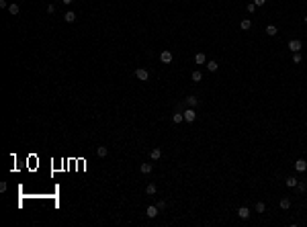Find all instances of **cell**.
I'll return each mask as SVG.
<instances>
[{"instance_id": "cell-19", "label": "cell", "mask_w": 307, "mask_h": 227, "mask_svg": "<svg viewBox=\"0 0 307 227\" xmlns=\"http://www.w3.org/2000/svg\"><path fill=\"white\" fill-rule=\"evenodd\" d=\"M289 207H291V198H287V196L281 198V209H289Z\"/></svg>"}, {"instance_id": "cell-12", "label": "cell", "mask_w": 307, "mask_h": 227, "mask_svg": "<svg viewBox=\"0 0 307 227\" xmlns=\"http://www.w3.org/2000/svg\"><path fill=\"white\" fill-rule=\"evenodd\" d=\"M64 19H66L68 23H74V21H76V12H74V10H68V12L64 14Z\"/></svg>"}, {"instance_id": "cell-18", "label": "cell", "mask_w": 307, "mask_h": 227, "mask_svg": "<svg viewBox=\"0 0 307 227\" xmlns=\"http://www.w3.org/2000/svg\"><path fill=\"white\" fill-rule=\"evenodd\" d=\"M156 192H158L156 184H147V186H145V194H156Z\"/></svg>"}, {"instance_id": "cell-30", "label": "cell", "mask_w": 307, "mask_h": 227, "mask_svg": "<svg viewBox=\"0 0 307 227\" xmlns=\"http://www.w3.org/2000/svg\"><path fill=\"white\" fill-rule=\"evenodd\" d=\"M303 21H305V25H307V16H303Z\"/></svg>"}, {"instance_id": "cell-10", "label": "cell", "mask_w": 307, "mask_h": 227, "mask_svg": "<svg viewBox=\"0 0 307 227\" xmlns=\"http://www.w3.org/2000/svg\"><path fill=\"white\" fill-rule=\"evenodd\" d=\"M172 121H174L176 125H178V123H182V121H184V115H182L180 111H176L174 115H172Z\"/></svg>"}, {"instance_id": "cell-24", "label": "cell", "mask_w": 307, "mask_h": 227, "mask_svg": "<svg viewBox=\"0 0 307 227\" xmlns=\"http://www.w3.org/2000/svg\"><path fill=\"white\" fill-rule=\"evenodd\" d=\"M297 190H299V192H305V190H307V184H305V182H297Z\"/></svg>"}, {"instance_id": "cell-26", "label": "cell", "mask_w": 307, "mask_h": 227, "mask_svg": "<svg viewBox=\"0 0 307 227\" xmlns=\"http://www.w3.org/2000/svg\"><path fill=\"white\" fill-rule=\"evenodd\" d=\"M156 205H158V209H160V211H164V209H166V203H164V201H158Z\"/></svg>"}, {"instance_id": "cell-28", "label": "cell", "mask_w": 307, "mask_h": 227, "mask_svg": "<svg viewBox=\"0 0 307 227\" xmlns=\"http://www.w3.org/2000/svg\"><path fill=\"white\" fill-rule=\"evenodd\" d=\"M254 4H256V6H264V4H266V0H254Z\"/></svg>"}, {"instance_id": "cell-21", "label": "cell", "mask_w": 307, "mask_h": 227, "mask_svg": "<svg viewBox=\"0 0 307 227\" xmlns=\"http://www.w3.org/2000/svg\"><path fill=\"white\" fill-rule=\"evenodd\" d=\"M193 80H195V82H201V80H203V74H201L199 70H195V72H193Z\"/></svg>"}, {"instance_id": "cell-15", "label": "cell", "mask_w": 307, "mask_h": 227, "mask_svg": "<svg viewBox=\"0 0 307 227\" xmlns=\"http://www.w3.org/2000/svg\"><path fill=\"white\" fill-rule=\"evenodd\" d=\"M205 61H207L205 53H197V55H195V64H199V66H201V64H205Z\"/></svg>"}, {"instance_id": "cell-16", "label": "cell", "mask_w": 307, "mask_h": 227, "mask_svg": "<svg viewBox=\"0 0 307 227\" xmlns=\"http://www.w3.org/2000/svg\"><path fill=\"white\" fill-rule=\"evenodd\" d=\"M150 156H152V160H160V158H162V149H160V147H156V149H152V153H150Z\"/></svg>"}, {"instance_id": "cell-23", "label": "cell", "mask_w": 307, "mask_h": 227, "mask_svg": "<svg viewBox=\"0 0 307 227\" xmlns=\"http://www.w3.org/2000/svg\"><path fill=\"white\" fill-rule=\"evenodd\" d=\"M266 211V205L264 203H256V213H264Z\"/></svg>"}, {"instance_id": "cell-13", "label": "cell", "mask_w": 307, "mask_h": 227, "mask_svg": "<svg viewBox=\"0 0 307 227\" xmlns=\"http://www.w3.org/2000/svg\"><path fill=\"white\" fill-rule=\"evenodd\" d=\"M240 27H242V31H248V29L252 27V21H250V19H242V23H240Z\"/></svg>"}, {"instance_id": "cell-7", "label": "cell", "mask_w": 307, "mask_h": 227, "mask_svg": "<svg viewBox=\"0 0 307 227\" xmlns=\"http://www.w3.org/2000/svg\"><path fill=\"white\" fill-rule=\"evenodd\" d=\"M184 102H186V106H190V109H195L199 100H197V96H186V100H184Z\"/></svg>"}, {"instance_id": "cell-27", "label": "cell", "mask_w": 307, "mask_h": 227, "mask_svg": "<svg viewBox=\"0 0 307 227\" xmlns=\"http://www.w3.org/2000/svg\"><path fill=\"white\" fill-rule=\"evenodd\" d=\"M254 10H256V4H254V2H252V4H248V12H254Z\"/></svg>"}, {"instance_id": "cell-22", "label": "cell", "mask_w": 307, "mask_h": 227, "mask_svg": "<svg viewBox=\"0 0 307 227\" xmlns=\"http://www.w3.org/2000/svg\"><path fill=\"white\" fill-rule=\"evenodd\" d=\"M96 153H98V156H100V158H104V156H107V153H109V149H107V147H104V145H100V147H98V149H96Z\"/></svg>"}, {"instance_id": "cell-14", "label": "cell", "mask_w": 307, "mask_h": 227, "mask_svg": "<svg viewBox=\"0 0 307 227\" xmlns=\"http://www.w3.org/2000/svg\"><path fill=\"white\" fill-rule=\"evenodd\" d=\"M276 33H278V29H276L274 25H268V27H266V35H270V37H274Z\"/></svg>"}, {"instance_id": "cell-9", "label": "cell", "mask_w": 307, "mask_h": 227, "mask_svg": "<svg viewBox=\"0 0 307 227\" xmlns=\"http://www.w3.org/2000/svg\"><path fill=\"white\" fill-rule=\"evenodd\" d=\"M238 215H240L242 219H248V217H250V209H248V207H240Z\"/></svg>"}, {"instance_id": "cell-3", "label": "cell", "mask_w": 307, "mask_h": 227, "mask_svg": "<svg viewBox=\"0 0 307 227\" xmlns=\"http://www.w3.org/2000/svg\"><path fill=\"white\" fill-rule=\"evenodd\" d=\"M160 61H162V64H170V61H172V51L164 49V51L160 53Z\"/></svg>"}, {"instance_id": "cell-20", "label": "cell", "mask_w": 307, "mask_h": 227, "mask_svg": "<svg viewBox=\"0 0 307 227\" xmlns=\"http://www.w3.org/2000/svg\"><path fill=\"white\" fill-rule=\"evenodd\" d=\"M297 178H287V180H285V184H287V186H289V188H295V186H297Z\"/></svg>"}, {"instance_id": "cell-17", "label": "cell", "mask_w": 307, "mask_h": 227, "mask_svg": "<svg viewBox=\"0 0 307 227\" xmlns=\"http://www.w3.org/2000/svg\"><path fill=\"white\" fill-rule=\"evenodd\" d=\"M207 68H209V72H217V68H219V64L211 59V61H207Z\"/></svg>"}, {"instance_id": "cell-2", "label": "cell", "mask_w": 307, "mask_h": 227, "mask_svg": "<svg viewBox=\"0 0 307 227\" xmlns=\"http://www.w3.org/2000/svg\"><path fill=\"white\" fill-rule=\"evenodd\" d=\"M182 115H184V121H188V123H193V121L197 119V113H195V109H190V106H188Z\"/></svg>"}, {"instance_id": "cell-25", "label": "cell", "mask_w": 307, "mask_h": 227, "mask_svg": "<svg viewBox=\"0 0 307 227\" xmlns=\"http://www.w3.org/2000/svg\"><path fill=\"white\" fill-rule=\"evenodd\" d=\"M293 64H301V55H299V53L293 55Z\"/></svg>"}, {"instance_id": "cell-29", "label": "cell", "mask_w": 307, "mask_h": 227, "mask_svg": "<svg viewBox=\"0 0 307 227\" xmlns=\"http://www.w3.org/2000/svg\"><path fill=\"white\" fill-rule=\"evenodd\" d=\"M62 2H64V4H72L74 0H62Z\"/></svg>"}, {"instance_id": "cell-4", "label": "cell", "mask_w": 307, "mask_h": 227, "mask_svg": "<svg viewBox=\"0 0 307 227\" xmlns=\"http://www.w3.org/2000/svg\"><path fill=\"white\" fill-rule=\"evenodd\" d=\"M158 213H160V209H158V205H150V207L145 209V215H147L150 219H154V217H156Z\"/></svg>"}, {"instance_id": "cell-1", "label": "cell", "mask_w": 307, "mask_h": 227, "mask_svg": "<svg viewBox=\"0 0 307 227\" xmlns=\"http://www.w3.org/2000/svg\"><path fill=\"white\" fill-rule=\"evenodd\" d=\"M135 76H137V80H141V82H147V78H150V72H147L145 68H139V70H135Z\"/></svg>"}, {"instance_id": "cell-6", "label": "cell", "mask_w": 307, "mask_h": 227, "mask_svg": "<svg viewBox=\"0 0 307 227\" xmlns=\"http://www.w3.org/2000/svg\"><path fill=\"white\" fill-rule=\"evenodd\" d=\"M295 170H297V172H305V170H307V162L303 160V158L295 162Z\"/></svg>"}, {"instance_id": "cell-11", "label": "cell", "mask_w": 307, "mask_h": 227, "mask_svg": "<svg viewBox=\"0 0 307 227\" xmlns=\"http://www.w3.org/2000/svg\"><path fill=\"white\" fill-rule=\"evenodd\" d=\"M19 10H21V8H19V4H14V2H12V4H8V12H10L12 16H16V14H19Z\"/></svg>"}, {"instance_id": "cell-5", "label": "cell", "mask_w": 307, "mask_h": 227, "mask_svg": "<svg viewBox=\"0 0 307 227\" xmlns=\"http://www.w3.org/2000/svg\"><path fill=\"white\" fill-rule=\"evenodd\" d=\"M289 49H291L293 53H299V49H301V41H299V39H291V41H289Z\"/></svg>"}, {"instance_id": "cell-8", "label": "cell", "mask_w": 307, "mask_h": 227, "mask_svg": "<svg viewBox=\"0 0 307 227\" xmlns=\"http://www.w3.org/2000/svg\"><path fill=\"white\" fill-rule=\"evenodd\" d=\"M152 170H154L152 164H141V166H139V172H141V174H150Z\"/></svg>"}]
</instances>
